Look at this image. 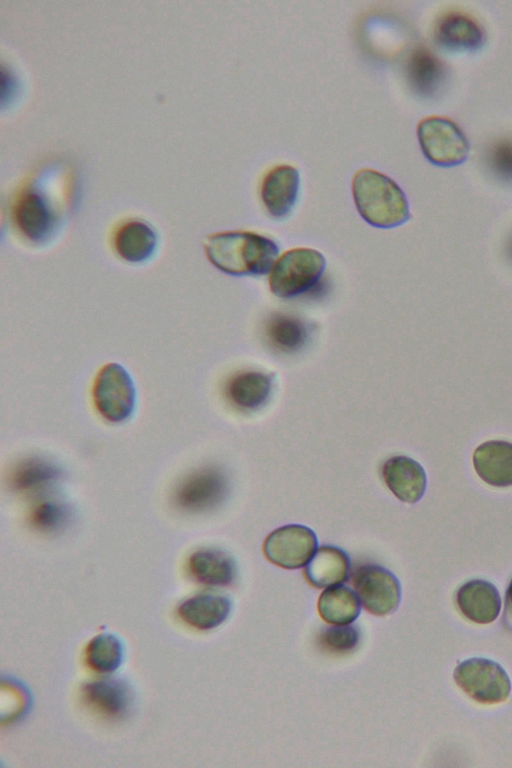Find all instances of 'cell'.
Segmentation results:
<instances>
[{"label": "cell", "instance_id": "obj_2", "mask_svg": "<svg viewBox=\"0 0 512 768\" xmlns=\"http://www.w3.org/2000/svg\"><path fill=\"white\" fill-rule=\"evenodd\" d=\"M352 194L361 217L377 228H394L410 218L403 190L390 177L372 169H360L352 180Z\"/></svg>", "mask_w": 512, "mask_h": 768}, {"label": "cell", "instance_id": "obj_12", "mask_svg": "<svg viewBox=\"0 0 512 768\" xmlns=\"http://www.w3.org/2000/svg\"><path fill=\"white\" fill-rule=\"evenodd\" d=\"M455 602L466 619L482 625L493 622L501 609L498 589L482 579H473L461 585L456 592Z\"/></svg>", "mask_w": 512, "mask_h": 768}, {"label": "cell", "instance_id": "obj_17", "mask_svg": "<svg viewBox=\"0 0 512 768\" xmlns=\"http://www.w3.org/2000/svg\"><path fill=\"white\" fill-rule=\"evenodd\" d=\"M231 601L216 593H201L183 601L178 607L181 619L200 630H210L221 625L229 616Z\"/></svg>", "mask_w": 512, "mask_h": 768}, {"label": "cell", "instance_id": "obj_8", "mask_svg": "<svg viewBox=\"0 0 512 768\" xmlns=\"http://www.w3.org/2000/svg\"><path fill=\"white\" fill-rule=\"evenodd\" d=\"M315 532L304 525L290 524L271 532L263 544L266 558L285 569L306 566L317 550Z\"/></svg>", "mask_w": 512, "mask_h": 768}, {"label": "cell", "instance_id": "obj_1", "mask_svg": "<svg viewBox=\"0 0 512 768\" xmlns=\"http://www.w3.org/2000/svg\"><path fill=\"white\" fill-rule=\"evenodd\" d=\"M204 251L212 265L226 274L261 276L272 269L279 246L255 232L229 231L209 236Z\"/></svg>", "mask_w": 512, "mask_h": 768}, {"label": "cell", "instance_id": "obj_14", "mask_svg": "<svg viewBox=\"0 0 512 768\" xmlns=\"http://www.w3.org/2000/svg\"><path fill=\"white\" fill-rule=\"evenodd\" d=\"M478 477L486 484L504 488L512 486V443L489 440L480 444L472 456Z\"/></svg>", "mask_w": 512, "mask_h": 768}, {"label": "cell", "instance_id": "obj_13", "mask_svg": "<svg viewBox=\"0 0 512 768\" xmlns=\"http://www.w3.org/2000/svg\"><path fill=\"white\" fill-rule=\"evenodd\" d=\"M274 375L260 370H243L233 375L226 385L229 402L244 412L261 409L269 401Z\"/></svg>", "mask_w": 512, "mask_h": 768}, {"label": "cell", "instance_id": "obj_20", "mask_svg": "<svg viewBox=\"0 0 512 768\" xmlns=\"http://www.w3.org/2000/svg\"><path fill=\"white\" fill-rule=\"evenodd\" d=\"M87 701L110 717H121L131 705V692L127 684L115 678L99 679L83 688Z\"/></svg>", "mask_w": 512, "mask_h": 768}, {"label": "cell", "instance_id": "obj_16", "mask_svg": "<svg viewBox=\"0 0 512 768\" xmlns=\"http://www.w3.org/2000/svg\"><path fill=\"white\" fill-rule=\"evenodd\" d=\"M435 38L448 50L465 52L480 48L484 36L473 18L460 12H449L436 24Z\"/></svg>", "mask_w": 512, "mask_h": 768}, {"label": "cell", "instance_id": "obj_15", "mask_svg": "<svg viewBox=\"0 0 512 768\" xmlns=\"http://www.w3.org/2000/svg\"><path fill=\"white\" fill-rule=\"evenodd\" d=\"M347 553L336 546L319 547L304 569L308 582L316 588H329L344 583L350 573Z\"/></svg>", "mask_w": 512, "mask_h": 768}, {"label": "cell", "instance_id": "obj_24", "mask_svg": "<svg viewBox=\"0 0 512 768\" xmlns=\"http://www.w3.org/2000/svg\"><path fill=\"white\" fill-rule=\"evenodd\" d=\"M15 215L20 230L33 241L43 240L50 231V211L37 194L25 195L18 203Z\"/></svg>", "mask_w": 512, "mask_h": 768}, {"label": "cell", "instance_id": "obj_11", "mask_svg": "<svg viewBox=\"0 0 512 768\" xmlns=\"http://www.w3.org/2000/svg\"><path fill=\"white\" fill-rule=\"evenodd\" d=\"M382 477L389 490L402 502L415 503L426 490L424 468L408 456L388 458L382 466Z\"/></svg>", "mask_w": 512, "mask_h": 768}, {"label": "cell", "instance_id": "obj_3", "mask_svg": "<svg viewBox=\"0 0 512 768\" xmlns=\"http://www.w3.org/2000/svg\"><path fill=\"white\" fill-rule=\"evenodd\" d=\"M324 256L311 248L286 251L274 263L269 276L270 291L282 299H291L313 289L325 271Z\"/></svg>", "mask_w": 512, "mask_h": 768}, {"label": "cell", "instance_id": "obj_21", "mask_svg": "<svg viewBox=\"0 0 512 768\" xmlns=\"http://www.w3.org/2000/svg\"><path fill=\"white\" fill-rule=\"evenodd\" d=\"M114 245L122 259L131 263H141L154 254L157 247V236L147 224L132 221L118 230Z\"/></svg>", "mask_w": 512, "mask_h": 768}, {"label": "cell", "instance_id": "obj_25", "mask_svg": "<svg viewBox=\"0 0 512 768\" xmlns=\"http://www.w3.org/2000/svg\"><path fill=\"white\" fill-rule=\"evenodd\" d=\"M72 508L60 497L41 495L34 505L31 520L33 525L44 532H57L72 520Z\"/></svg>", "mask_w": 512, "mask_h": 768}, {"label": "cell", "instance_id": "obj_10", "mask_svg": "<svg viewBox=\"0 0 512 768\" xmlns=\"http://www.w3.org/2000/svg\"><path fill=\"white\" fill-rule=\"evenodd\" d=\"M299 171L291 165H278L262 179L260 196L267 213L282 220L293 210L299 195Z\"/></svg>", "mask_w": 512, "mask_h": 768}, {"label": "cell", "instance_id": "obj_4", "mask_svg": "<svg viewBox=\"0 0 512 768\" xmlns=\"http://www.w3.org/2000/svg\"><path fill=\"white\" fill-rule=\"evenodd\" d=\"M457 686L474 701L493 705L505 702L511 692V682L505 669L497 662L473 657L458 664L453 673Z\"/></svg>", "mask_w": 512, "mask_h": 768}, {"label": "cell", "instance_id": "obj_7", "mask_svg": "<svg viewBox=\"0 0 512 768\" xmlns=\"http://www.w3.org/2000/svg\"><path fill=\"white\" fill-rule=\"evenodd\" d=\"M352 582L362 606L371 614L385 616L398 608L401 585L388 569L375 564L359 566Z\"/></svg>", "mask_w": 512, "mask_h": 768}, {"label": "cell", "instance_id": "obj_9", "mask_svg": "<svg viewBox=\"0 0 512 768\" xmlns=\"http://www.w3.org/2000/svg\"><path fill=\"white\" fill-rule=\"evenodd\" d=\"M226 491L224 474L215 468H204L182 481L176 491V503L186 511H205L219 504Z\"/></svg>", "mask_w": 512, "mask_h": 768}, {"label": "cell", "instance_id": "obj_27", "mask_svg": "<svg viewBox=\"0 0 512 768\" xmlns=\"http://www.w3.org/2000/svg\"><path fill=\"white\" fill-rule=\"evenodd\" d=\"M360 638V631L355 625H332L320 631L318 643L329 653L347 654L358 647Z\"/></svg>", "mask_w": 512, "mask_h": 768}, {"label": "cell", "instance_id": "obj_18", "mask_svg": "<svg viewBox=\"0 0 512 768\" xmlns=\"http://www.w3.org/2000/svg\"><path fill=\"white\" fill-rule=\"evenodd\" d=\"M192 575L209 586H227L236 577V565L232 557L217 548H201L189 559Z\"/></svg>", "mask_w": 512, "mask_h": 768}, {"label": "cell", "instance_id": "obj_26", "mask_svg": "<svg viewBox=\"0 0 512 768\" xmlns=\"http://www.w3.org/2000/svg\"><path fill=\"white\" fill-rule=\"evenodd\" d=\"M86 658L94 670L103 673L113 672L121 665L123 659L122 643L112 634H100L88 644Z\"/></svg>", "mask_w": 512, "mask_h": 768}, {"label": "cell", "instance_id": "obj_22", "mask_svg": "<svg viewBox=\"0 0 512 768\" xmlns=\"http://www.w3.org/2000/svg\"><path fill=\"white\" fill-rule=\"evenodd\" d=\"M265 335L268 343L277 351L294 353L307 344L310 330L307 323L300 318L277 313L267 321Z\"/></svg>", "mask_w": 512, "mask_h": 768}, {"label": "cell", "instance_id": "obj_6", "mask_svg": "<svg viewBox=\"0 0 512 768\" xmlns=\"http://www.w3.org/2000/svg\"><path fill=\"white\" fill-rule=\"evenodd\" d=\"M98 412L109 422L128 420L136 405V389L128 371L118 363H108L98 372L93 386Z\"/></svg>", "mask_w": 512, "mask_h": 768}, {"label": "cell", "instance_id": "obj_28", "mask_svg": "<svg viewBox=\"0 0 512 768\" xmlns=\"http://www.w3.org/2000/svg\"><path fill=\"white\" fill-rule=\"evenodd\" d=\"M502 623L506 630L512 632V579L505 594Z\"/></svg>", "mask_w": 512, "mask_h": 768}, {"label": "cell", "instance_id": "obj_5", "mask_svg": "<svg viewBox=\"0 0 512 768\" xmlns=\"http://www.w3.org/2000/svg\"><path fill=\"white\" fill-rule=\"evenodd\" d=\"M417 137L424 156L436 166H457L469 154V142L464 132L446 117L430 116L421 120Z\"/></svg>", "mask_w": 512, "mask_h": 768}, {"label": "cell", "instance_id": "obj_23", "mask_svg": "<svg viewBox=\"0 0 512 768\" xmlns=\"http://www.w3.org/2000/svg\"><path fill=\"white\" fill-rule=\"evenodd\" d=\"M318 612L331 625L351 624L361 612L360 600L349 587L332 586L321 593Z\"/></svg>", "mask_w": 512, "mask_h": 768}, {"label": "cell", "instance_id": "obj_19", "mask_svg": "<svg viewBox=\"0 0 512 768\" xmlns=\"http://www.w3.org/2000/svg\"><path fill=\"white\" fill-rule=\"evenodd\" d=\"M61 477L60 468L52 461L31 457L16 465L10 476L11 486L23 492L45 493Z\"/></svg>", "mask_w": 512, "mask_h": 768}]
</instances>
